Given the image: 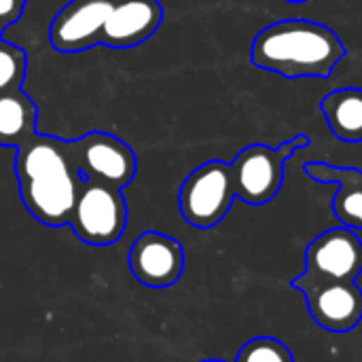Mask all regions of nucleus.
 Masks as SVG:
<instances>
[{
  "label": "nucleus",
  "instance_id": "obj_1",
  "mask_svg": "<svg viewBox=\"0 0 362 362\" xmlns=\"http://www.w3.org/2000/svg\"><path fill=\"white\" fill-rule=\"evenodd\" d=\"M15 176L32 218L47 227L68 225L83 185L72 140L36 132L17 146Z\"/></svg>",
  "mask_w": 362,
  "mask_h": 362
},
{
  "label": "nucleus",
  "instance_id": "obj_2",
  "mask_svg": "<svg viewBox=\"0 0 362 362\" xmlns=\"http://www.w3.org/2000/svg\"><path fill=\"white\" fill-rule=\"evenodd\" d=\"M346 57L341 38L325 23L310 19H282L263 28L250 49L257 68L286 78L329 76Z\"/></svg>",
  "mask_w": 362,
  "mask_h": 362
},
{
  "label": "nucleus",
  "instance_id": "obj_3",
  "mask_svg": "<svg viewBox=\"0 0 362 362\" xmlns=\"http://www.w3.org/2000/svg\"><path fill=\"white\" fill-rule=\"evenodd\" d=\"M235 199V187L231 165L221 159H212L195 168L178 191V208L182 218L195 229L216 227L231 210Z\"/></svg>",
  "mask_w": 362,
  "mask_h": 362
},
{
  "label": "nucleus",
  "instance_id": "obj_4",
  "mask_svg": "<svg viewBox=\"0 0 362 362\" xmlns=\"http://www.w3.org/2000/svg\"><path fill=\"white\" fill-rule=\"evenodd\" d=\"M68 225L74 235L89 246H110L119 242L127 227L123 193L95 180H83Z\"/></svg>",
  "mask_w": 362,
  "mask_h": 362
},
{
  "label": "nucleus",
  "instance_id": "obj_5",
  "mask_svg": "<svg viewBox=\"0 0 362 362\" xmlns=\"http://www.w3.org/2000/svg\"><path fill=\"white\" fill-rule=\"evenodd\" d=\"M291 288L305 295L310 318L329 333L344 335L362 320V291L356 280H320L305 274L291 280Z\"/></svg>",
  "mask_w": 362,
  "mask_h": 362
},
{
  "label": "nucleus",
  "instance_id": "obj_6",
  "mask_svg": "<svg viewBox=\"0 0 362 362\" xmlns=\"http://www.w3.org/2000/svg\"><path fill=\"white\" fill-rule=\"evenodd\" d=\"M74 155L83 180H95L123 191L138 172L134 148L108 132H89L76 140Z\"/></svg>",
  "mask_w": 362,
  "mask_h": 362
},
{
  "label": "nucleus",
  "instance_id": "obj_7",
  "mask_svg": "<svg viewBox=\"0 0 362 362\" xmlns=\"http://www.w3.org/2000/svg\"><path fill=\"white\" fill-rule=\"evenodd\" d=\"M284 163L274 146L250 144L242 148L229 163L235 197L248 206L269 204L284 185Z\"/></svg>",
  "mask_w": 362,
  "mask_h": 362
},
{
  "label": "nucleus",
  "instance_id": "obj_8",
  "mask_svg": "<svg viewBox=\"0 0 362 362\" xmlns=\"http://www.w3.org/2000/svg\"><path fill=\"white\" fill-rule=\"evenodd\" d=\"M127 265L142 286L168 288L174 286L185 272V248L165 233L144 231L132 244Z\"/></svg>",
  "mask_w": 362,
  "mask_h": 362
},
{
  "label": "nucleus",
  "instance_id": "obj_9",
  "mask_svg": "<svg viewBox=\"0 0 362 362\" xmlns=\"http://www.w3.org/2000/svg\"><path fill=\"white\" fill-rule=\"evenodd\" d=\"M115 0H70L49 25V40L57 53H81L100 45L104 23Z\"/></svg>",
  "mask_w": 362,
  "mask_h": 362
},
{
  "label": "nucleus",
  "instance_id": "obj_10",
  "mask_svg": "<svg viewBox=\"0 0 362 362\" xmlns=\"http://www.w3.org/2000/svg\"><path fill=\"white\" fill-rule=\"evenodd\" d=\"M362 272V242L356 231L335 227L305 248V276L320 280H356Z\"/></svg>",
  "mask_w": 362,
  "mask_h": 362
},
{
  "label": "nucleus",
  "instance_id": "obj_11",
  "mask_svg": "<svg viewBox=\"0 0 362 362\" xmlns=\"http://www.w3.org/2000/svg\"><path fill=\"white\" fill-rule=\"evenodd\" d=\"M163 21L159 0H115L104 23L100 45L110 49H129L148 40Z\"/></svg>",
  "mask_w": 362,
  "mask_h": 362
},
{
  "label": "nucleus",
  "instance_id": "obj_12",
  "mask_svg": "<svg viewBox=\"0 0 362 362\" xmlns=\"http://www.w3.org/2000/svg\"><path fill=\"white\" fill-rule=\"evenodd\" d=\"M303 172L322 185H337L333 197V212L341 227L352 231H362V170L358 168H339L325 161H310L303 165Z\"/></svg>",
  "mask_w": 362,
  "mask_h": 362
},
{
  "label": "nucleus",
  "instance_id": "obj_13",
  "mask_svg": "<svg viewBox=\"0 0 362 362\" xmlns=\"http://www.w3.org/2000/svg\"><path fill=\"white\" fill-rule=\"evenodd\" d=\"M320 110L329 129L341 142H362V89L344 87L327 93L320 102Z\"/></svg>",
  "mask_w": 362,
  "mask_h": 362
},
{
  "label": "nucleus",
  "instance_id": "obj_14",
  "mask_svg": "<svg viewBox=\"0 0 362 362\" xmlns=\"http://www.w3.org/2000/svg\"><path fill=\"white\" fill-rule=\"evenodd\" d=\"M38 110L23 89L0 93V146H21L36 134Z\"/></svg>",
  "mask_w": 362,
  "mask_h": 362
},
{
  "label": "nucleus",
  "instance_id": "obj_15",
  "mask_svg": "<svg viewBox=\"0 0 362 362\" xmlns=\"http://www.w3.org/2000/svg\"><path fill=\"white\" fill-rule=\"evenodd\" d=\"M28 57L25 51L0 38V93L21 89L25 78Z\"/></svg>",
  "mask_w": 362,
  "mask_h": 362
},
{
  "label": "nucleus",
  "instance_id": "obj_16",
  "mask_svg": "<svg viewBox=\"0 0 362 362\" xmlns=\"http://www.w3.org/2000/svg\"><path fill=\"white\" fill-rule=\"evenodd\" d=\"M235 362H295L288 346L276 337H255L246 341Z\"/></svg>",
  "mask_w": 362,
  "mask_h": 362
},
{
  "label": "nucleus",
  "instance_id": "obj_17",
  "mask_svg": "<svg viewBox=\"0 0 362 362\" xmlns=\"http://www.w3.org/2000/svg\"><path fill=\"white\" fill-rule=\"evenodd\" d=\"M25 2L28 0H0V23L8 28L15 21H19L25 8Z\"/></svg>",
  "mask_w": 362,
  "mask_h": 362
},
{
  "label": "nucleus",
  "instance_id": "obj_18",
  "mask_svg": "<svg viewBox=\"0 0 362 362\" xmlns=\"http://www.w3.org/2000/svg\"><path fill=\"white\" fill-rule=\"evenodd\" d=\"M308 146H310V138H308L305 134H297L295 138L280 142V144L276 146V151L280 153V157H282L284 161H288L295 153H299V151H303V148H308Z\"/></svg>",
  "mask_w": 362,
  "mask_h": 362
},
{
  "label": "nucleus",
  "instance_id": "obj_19",
  "mask_svg": "<svg viewBox=\"0 0 362 362\" xmlns=\"http://www.w3.org/2000/svg\"><path fill=\"white\" fill-rule=\"evenodd\" d=\"M286 2H293V4H301V2H308V0H286Z\"/></svg>",
  "mask_w": 362,
  "mask_h": 362
},
{
  "label": "nucleus",
  "instance_id": "obj_20",
  "mask_svg": "<svg viewBox=\"0 0 362 362\" xmlns=\"http://www.w3.org/2000/svg\"><path fill=\"white\" fill-rule=\"evenodd\" d=\"M202 362H225V361H218V358H208V361H202Z\"/></svg>",
  "mask_w": 362,
  "mask_h": 362
},
{
  "label": "nucleus",
  "instance_id": "obj_21",
  "mask_svg": "<svg viewBox=\"0 0 362 362\" xmlns=\"http://www.w3.org/2000/svg\"><path fill=\"white\" fill-rule=\"evenodd\" d=\"M4 30H6V28H4V25L0 23V38H2V32H4Z\"/></svg>",
  "mask_w": 362,
  "mask_h": 362
}]
</instances>
